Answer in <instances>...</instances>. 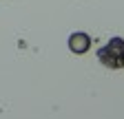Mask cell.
Instances as JSON below:
<instances>
[{"instance_id":"obj_1","label":"cell","mask_w":124,"mask_h":119,"mask_svg":"<svg viewBox=\"0 0 124 119\" xmlns=\"http://www.w3.org/2000/svg\"><path fill=\"white\" fill-rule=\"evenodd\" d=\"M98 60L106 68H124V40L111 38L106 42V46L98 51Z\"/></svg>"},{"instance_id":"obj_2","label":"cell","mask_w":124,"mask_h":119,"mask_svg":"<svg viewBox=\"0 0 124 119\" xmlns=\"http://www.w3.org/2000/svg\"><path fill=\"white\" fill-rule=\"evenodd\" d=\"M89 46H91V40H89L86 33H73L69 38V49L73 53H78V55H80V53H86Z\"/></svg>"}]
</instances>
